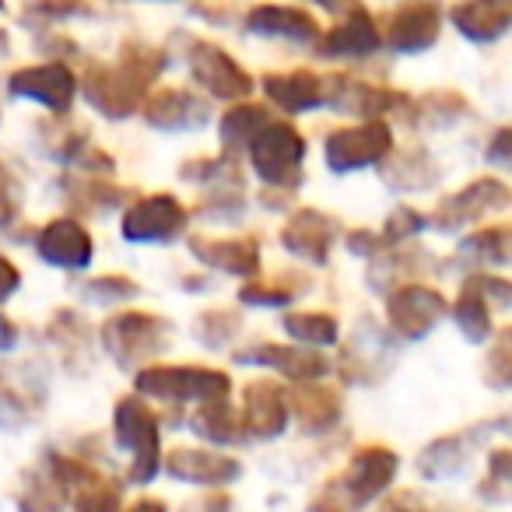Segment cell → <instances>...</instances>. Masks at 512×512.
Wrapping results in <instances>:
<instances>
[{
	"instance_id": "6da1fadb",
	"label": "cell",
	"mask_w": 512,
	"mask_h": 512,
	"mask_svg": "<svg viewBox=\"0 0 512 512\" xmlns=\"http://www.w3.org/2000/svg\"><path fill=\"white\" fill-rule=\"evenodd\" d=\"M165 53L151 50L144 43H127L113 67L95 64L81 78V95L95 113L109 116V120H127L144 106L151 81L162 74Z\"/></svg>"
},
{
	"instance_id": "7a4b0ae2",
	"label": "cell",
	"mask_w": 512,
	"mask_h": 512,
	"mask_svg": "<svg viewBox=\"0 0 512 512\" xmlns=\"http://www.w3.org/2000/svg\"><path fill=\"white\" fill-rule=\"evenodd\" d=\"M249 165L267 186L278 190H295L302 179V162H306V137L292 123H267L249 144Z\"/></svg>"
},
{
	"instance_id": "8fae6325",
	"label": "cell",
	"mask_w": 512,
	"mask_h": 512,
	"mask_svg": "<svg viewBox=\"0 0 512 512\" xmlns=\"http://www.w3.org/2000/svg\"><path fill=\"white\" fill-rule=\"evenodd\" d=\"M165 334H169V323L158 320L151 313H120L106 323L102 330V341L113 351L120 362H134V358H148L155 355L165 344Z\"/></svg>"
},
{
	"instance_id": "cb8c5ba5",
	"label": "cell",
	"mask_w": 512,
	"mask_h": 512,
	"mask_svg": "<svg viewBox=\"0 0 512 512\" xmlns=\"http://www.w3.org/2000/svg\"><path fill=\"white\" fill-rule=\"evenodd\" d=\"M271 123V113L264 106H256V102H239L232 106L218 123V134L225 148H249L253 137Z\"/></svg>"
},
{
	"instance_id": "ba28073f",
	"label": "cell",
	"mask_w": 512,
	"mask_h": 512,
	"mask_svg": "<svg viewBox=\"0 0 512 512\" xmlns=\"http://www.w3.org/2000/svg\"><path fill=\"white\" fill-rule=\"evenodd\" d=\"M190 74L204 92L214 99H246L253 92V78L239 67V60L228 57L221 46L214 43H190Z\"/></svg>"
},
{
	"instance_id": "e0dca14e",
	"label": "cell",
	"mask_w": 512,
	"mask_h": 512,
	"mask_svg": "<svg viewBox=\"0 0 512 512\" xmlns=\"http://www.w3.org/2000/svg\"><path fill=\"white\" fill-rule=\"evenodd\" d=\"M137 386L158 397H225L228 379L211 369H148Z\"/></svg>"
},
{
	"instance_id": "1f68e13d",
	"label": "cell",
	"mask_w": 512,
	"mask_h": 512,
	"mask_svg": "<svg viewBox=\"0 0 512 512\" xmlns=\"http://www.w3.org/2000/svg\"><path fill=\"white\" fill-rule=\"evenodd\" d=\"M29 15L43 18V25H57L64 18L92 15V8H88L85 0H36V4H29Z\"/></svg>"
},
{
	"instance_id": "83f0119b",
	"label": "cell",
	"mask_w": 512,
	"mask_h": 512,
	"mask_svg": "<svg viewBox=\"0 0 512 512\" xmlns=\"http://www.w3.org/2000/svg\"><path fill=\"white\" fill-rule=\"evenodd\" d=\"M428 228V218L414 207H397V211L386 218V228H383V239L386 246H400V242L414 239Z\"/></svg>"
},
{
	"instance_id": "5bb4252c",
	"label": "cell",
	"mask_w": 512,
	"mask_h": 512,
	"mask_svg": "<svg viewBox=\"0 0 512 512\" xmlns=\"http://www.w3.org/2000/svg\"><path fill=\"white\" fill-rule=\"evenodd\" d=\"M379 50H383V32L365 8H351L348 18L320 39V57L330 60H365L376 57Z\"/></svg>"
},
{
	"instance_id": "f1b7e54d",
	"label": "cell",
	"mask_w": 512,
	"mask_h": 512,
	"mask_svg": "<svg viewBox=\"0 0 512 512\" xmlns=\"http://www.w3.org/2000/svg\"><path fill=\"white\" fill-rule=\"evenodd\" d=\"M467 281L470 288H477V292L488 299V306L491 309H512V278H502V274H488V271H474V274H467Z\"/></svg>"
},
{
	"instance_id": "d4e9b609",
	"label": "cell",
	"mask_w": 512,
	"mask_h": 512,
	"mask_svg": "<svg viewBox=\"0 0 512 512\" xmlns=\"http://www.w3.org/2000/svg\"><path fill=\"white\" fill-rule=\"evenodd\" d=\"M484 383L498 393L512 390V327H502L484 351Z\"/></svg>"
},
{
	"instance_id": "ffe728a7",
	"label": "cell",
	"mask_w": 512,
	"mask_h": 512,
	"mask_svg": "<svg viewBox=\"0 0 512 512\" xmlns=\"http://www.w3.org/2000/svg\"><path fill=\"white\" fill-rule=\"evenodd\" d=\"M190 249L211 271L235 274V278H253L260 271V249L253 239H193Z\"/></svg>"
},
{
	"instance_id": "836d02e7",
	"label": "cell",
	"mask_w": 512,
	"mask_h": 512,
	"mask_svg": "<svg viewBox=\"0 0 512 512\" xmlns=\"http://www.w3.org/2000/svg\"><path fill=\"white\" fill-rule=\"evenodd\" d=\"M15 183L4 169H0V228L11 225L18 218V197H15Z\"/></svg>"
},
{
	"instance_id": "4dcf8cb0",
	"label": "cell",
	"mask_w": 512,
	"mask_h": 512,
	"mask_svg": "<svg viewBox=\"0 0 512 512\" xmlns=\"http://www.w3.org/2000/svg\"><path fill=\"white\" fill-rule=\"evenodd\" d=\"M295 295L281 285H264V281H249L246 288L239 292V302L246 306H256V309H285L292 306Z\"/></svg>"
},
{
	"instance_id": "4fadbf2b",
	"label": "cell",
	"mask_w": 512,
	"mask_h": 512,
	"mask_svg": "<svg viewBox=\"0 0 512 512\" xmlns=\"http://www.w3.org/2000/svg\"><path fill=\"white\" fill-rule=\"evenodd\" d=\"M334 239H337V221L323 211H313V207L295 211L288 218V225L281 228V246L292 256H299V260H306V264H327Z\"/></svg>"
},
{
	"instance_id": "9a60e30c",
	"label": "cell",
	"mask_w": 512,
	"mask_h": 512,
	"mask_svg": "<svg viewBox=\"0 0 512 512\" xmlns=\"http://www.w3.org/2000/svg\"><path fill=\"white\" fill-rule=\"evenodd\" d=\"M246 29L253 36L281 39V43L295 46H313L323 39L316 18L302 8H288V4H260V8H253L246 18Z\"/></svg>"
},
{
	"instance_id": "ac0fdd59",
	"label": "cell",
	"mask_w": 512,
	"mask_h": 512,
	"mask_svg": "<svg viewBox=\"0 0 512 512\" xmlns=\"http://www.w3.org/2000/svg\"><path fill=\"white\" fill-rule=\"evenodd\" d=\"M264 92L285 113H313V109L327 106V78L313 71H292V74H267Z\"/></svg>"
},
{
	"instance_id": "3957f363",
	"label": "cell",
	"mask_w": 512,
	"mask_h": 512,
	"mask_svg": "<svg viewBox=\"0 0 512 512\" xmlns=\"http://www.w3.org/2000/svg\"><path fill=\"white\" fill-rule=\"evenodd\" d=\"M505 207H512L509 183L498 176H481L470 179L463 190L442 197L435 214L428 218V225L439 228V232H460V228L477 225V221L491 218V214H502Z\"/></svg>"
},
{
	"instance_id": "30bf717a",
	"label": "cell",
	"mask_w": 512,
	"mask_h": 512,
	"mask_svg": "<svg viewBox=\"0 0 512 512\" xmlns=\"http://www.w3.org/2000/svg\"><path fill=\"white\" fill-rule=\"evenodd\" d=\"M36 249L46 264L60 271H85L95 256L92 235L78 218H53L50 225H43L36 235Z\"/></svg>"
},
{
	"instance_id": "d590c367",
	"label": "cell",
	"mask_w": 512,
	"mask_h": 512,
	"mask_svg": "<svg viewBox=\"0 0 512 512\" xmlns=\"http://www.w3.org/2000/svg\"><path fill=\"white\" fill-rule=\"evenodd\" d=\"M491 477L512 484V449H495L491 453Z\"/></svg>"
},
{
	"instance_id": "5b68a950",
	"label": "cell",
	"mask_w": 512,
	"mask_h": 512,
	"mask_svg": "<svg viewBox=\"0 0 512 512\" xmlns=\"http://www.w3.org/2000/svg\"><path fill=\"white\" fill-rule=\"evenodd\" d=\"M446 316H449L446 295L432 285H421V281L400 285L386 295V323H390V334H397L400 341H421Z\"/></svg>"
},
{
	"instance_id": "277c9868",
	"label": "cell",
	"mask_w": 512,
	"mask_h": 512,
	"mask_svg": "<svg viewBox=\"0 0 512 512\" xmlns=\"http://www.w3.org/2000/svg\"><path fill=\"white\" fill-rule=\"evenodd\" d=\"M323 155H327V169L341 172V176L344 172L372 169V165H383L393 155V130L386 120H362L358 127L327 134Z\"/></svg>"
},
{
	"instance_id": "f546056e",
	"label": "cell",
	"mask_w": 512,
	"mask_h": 512,
	"mask_svg": "<svg viewBox=\"0 0 512 512\" xmlns=\"http://www.w3.org/2000/svg\"><path fill=\"white\" fill-rule=\"evenodd\" d=\"M137 295V285H130L120 274H106V278H95L92 285H85V299L95 306H116V302H127Z\"/></svg>"
},
{
	"instance_id": "4316f807",
	"label": "cell",
	"mask_w": 512,
	"mask_h": 512,
	"mask_svg": "<svg viewBox=\"0 0 512 512\" xmlns=\"http://www.w3.org/2000/svg\"><path fill=\"white\" fill-rule=\"evenodd\" d=\"M285 330L302 344H334L337 341V320L330 313H288Z\"/></svg>"
},
{
	"instance_id": "74e56055",
	"label": "cell",
	"mask_w": 512,
	"mask_h": 512,
	"mask_svg": "<svg viewBox=\"0 0 512 512\" xmlns=\"http://www.w3.org/2000/svg\"><path fill=\"white\" fill-rule=\"evenodd\" d=\"M313 4H320L323 11H344V8H355L351 0H313Z\"/></svg>"
},
{
	"instance_id": "2e32d148",
	"label": "cell",
	"mask_w": 512,
	"mask_h": 512,
	"mask_svg": "<svg viewBox=\"0 0 512 512\" xmlns=\"http://www.w3.org/2000/svg\"><path fill=\"white\" fill-rule=\"evenodd\" d=\"M144 120L155 130H165V134H186V130L204 127L211 120V109L186 88H165V92L151 95L144 102Z\"/></svg>"
},
{
	"instance_id": "d6a6232c",
	"label": "cell",
	"mask_w": 512,
	"mask_h": 512,
	"mask_svg": "<svg viewBox=\"0 0 512 512\" xmlns=\"http://www.w3.org/2000/svg\"><path fill=\"white\" fill-rule=\"evenodd\" d=\"M484 162L498 172H509L512 176V127H498L495 134L484 144Z\"/></svg>"
},
{
	"instance_id": "7402d4cb",
	"label": "cell",
	"mask_w": 512,
	"mask_h": 512,
	"mask_svg": "<svg viewBox=\"0 0 512 512\" xmlns=\"http://www.w3.org/2000/svg\"><path fill=\"white\" fill-rule=\"evenodd\" d=\"M449 313H453L456 327H460V334L467 337L470 344H488L491 337H495V327H491V313H495V309H491L488 299H484L477 288H470L467 281L460 285V295H456V302L449 306Z\"/></svg>"
},
{
	"instance_id": "9c48e42d",
	"label": "cell",
	"mask_w": 512,
	"mask_h": 512,
	"mask_svg": "<svg viewBox=\"0 0 512 512\" xmlns=\"http://www.w3.org/2000/svg\"><path fill=\"white\" fill-rule=\"evenodd\" d=\"M8 92L15 99H29L46 106L50 113L64 116L67 109L74 106L81 92V81L67 71L64 64H39V67H25V71L11 74L8 81Z\"/></svg>"
},
{
	"instance_id": "f35d334b",
	"label": "cell",
	"mask_w": 512,
	"mask_h": 512,
	"mask_svg": "<svg viewBox=\"0 0 512 512\" xmlns=\"http://www.w3.org/2000/svg\"><path fill=\"white\" fill-rule=\"evenodd\" d=\"M0 11H4V0H0Z\"/></svg>"
},
{
	"instance_id": "d6986e66",
	"label": "cell",
	"mask_w": 512,
	"mask_h": 512,
	"mask_svg": "<svg viewBox=\"0 0 512 512\" xmlns=\"http://www.w3.org/2000/svg\"><path fill=\"white\" fill-rule=\"evenodd\" d=\"M439 179H442L439 162L425 148H418V144L397 151V155L383 162V183L393 193H425L432 186H439Z\"/></svg>"
},
{
	"instance_id": "e575fe53",
	"label": "cell",
	"mask_w": 512,
	"mask_h": 512,
	"mask_svg": "<svg viewBox=\"0 0 512 512\" xmlns=\"http://www.w3.org/2000/svg\"><path fill=\"white\" fill-rule=\"evenodd\" d=\"M18 285H22V274H18V267L11 264L8 256L0 253V302H8L18 292Z\"/></svg>"
},
{
	"instance_id": "8d00e7d4",
	"label": "cell",
	"mask_w": 512,
	"mask_h": 512,
	"mask_svg": "<svg viewBox=\"0 0 512 512\" xmlns=\"http://www.w3.org/2000/svg\"><path fill=\"white\" fill-rule=\"evenodd\" d=\"M15 341H18V330L8 323V316L0 313V348H11Z\"/></svg>"
},
{
	"instance_id": "603a6c76",
	"label": "cell",
	"mask_w": 512,
	"mask_h": 512,
	"mask_svg": "<svg viewBox=\"0 0 512 512\" xmlns=\"http://www.w3.org/2000/svg\"><path fill=\"white\" fill-rule=\"evenodd\" d=\"M411 123L425 130H449L470 116V102L460 92H428L411 106Z\"/></svg>"
},
{
	"instance_id": "44dd1931",
	"label": "cell",
	"mask_w": 512,
	"mask_h": 512,
	"mask_svg": "<svg viewBox=\"0 0 512 512\" xmlns=\"http://www.w3.org/2000/svg\"><path fill=\"white\" fill-rule=\"evenodd\" d=\"M456 260L470 267H505L512 264V228L509 225H491V228H474L470 235H463L456 246Z\"/></svg>"
},
{
	"instance_id": "52a82bcc",
	"label": "cell",
	"mask_w": 512,
	"mask_h": 512,
	"mask_svg": "<svg viewBox=\"0 0 512 512\" xmlns=\"http://www.w3.org/2000/svg\"><path fill=\"white\" fill-rule=\"evenodd\" d=\"M186 207L172 193L141 197L123 214V239L127 242H172L186 228Z\"/></svg>"
},
{
	"instance_id": "8992f818",
	"label": "cell",
	"mask_w": 512,
	"mask_h": 512,
	"mask_svg": "<svg viewBox=\"0 0 512 512\" xmlns=\"http://www.w3.org/2000/svg\"><path fill=\"white\" fill-rule=\"evenodd\" d=\"M442 36V4L439 0H404L397 4L386 22L383 46H390L400 57H418L432 50Z\"/></svg>"
},
{
	"instance_id": "484cf974",
	"label": "cell",
	"mask_w": 512,
	"mask_h": 512,
	"mask_svg": "<svg viewBox=\"0 0 512 512\" xmlns=\"http://www.w3.org/2000/svg\"><path fill=\"white\" fill-rule=\"evenodd\" d=\"M256 358L264 365H274V369L288 372V376H295V379L323 376V372H327V362H323L320 355H309V351H302V348H274V344H267V348L256 351Z\"/></svg>"
},
{
	"instance_id": "7c38bea8",
	"label": "cell",
	"mask_w": 512,
	"mask_h": 512,
	"mask_svg": "<svg viewBox=\"0 0 512 512\" xmlns=\"http://www.w3.org/2000/svg\"><path fill=\"white\" fill-rule=\"evenodd\" d=\"M449 25L467 43L491 46L512 32V0H456L449 8Z\"/></svg>"
}]
</instances>
